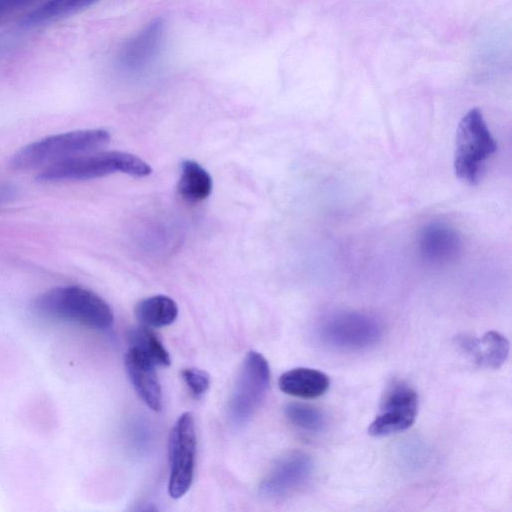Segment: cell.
Instances as JSON below:
<instances>
[{"label":"cell","mask_w":512,"mask_h":512,"mask_svg":"<svg viewBox=\"0 0 512 512\" xmlns=\"http://www.w3.org/2000/svg\"><path fill=\"white\" fill-rule=\"evenodd\" d=\"M34 308L44 316L98 330L108 329L114 321L110 306L94 292L79 286L46 291L35 300Z\"/></svg>","instance_id":"cell-1"},{"label":"cell","mask_w":512,"mask_h":512,"mask_svg":"<svg viewBox=\"0 0 512 512\" xmlns=\"http://www.w3.org/2000/svg\"><path fill=\"white\" fill-rule=\"evenodd\" d=\"M151 167L141 158L122 151H106L77 155L48 166L38 174L43 182L89 180L115 172L134 177H145Z\"/></svg>","instance_id":"cell-2"},{"label":"cell","mask_w":512,"mask_h":512,"mask_svg":"<svg viewBox=\"0 0 512 512\" xmlns=\"http://www.w3.org/2000/svg\"><path fill=\"white\" fill-rule=\"evenodd\" d=\"M110 135L103 129H86L60 133L30 143L17 151L10 160L15 170H29L91 153L105 146Z\"/></svg>","instance_id":"cell-3"},{"label":"cell","mask_w":512,"mask_h":512,"mask_svg":"<svg viewBox=\"0 0 512 512\" xmlns=\"http://www.w3.org/2000/svg\"><path fill=\"white\" fill-rule=\"evenodd\" d=\"M496 150L497 143L482 112L470 109L456 131L453 166L457 177L469 184L477 183L483 167Z\"/></svg>","instance_id":"cell-4"},{"label":"cell","mask_w":512,"mask_h":512,"mask_svg":"<svg viewBox=\"0 0 512 512\" xmlns=\"http://www.w3.org/2000/svg\"><path fill=\"white\" fill-rule=\"evenodd\" d=\"M325 346L344 352H357L375 346L383 336V325L375 316L342 311L324 318L317 329Z\"/></svg>","instance_id":"cell-5"},{"label":"cell","mask_w":512,"mask_h":512,"mask_svg":"<svg viewBox=\"0 0 512 512\" xmlns=\"http://www.w3.org/2000/svg\"><path fill=\"white\" fill-rule=\"evenodd\" d=\"M270 382L267 360L256 351H250L239 370L229 401V417L235 426L245 424L262 402Z\"/></svg>","instance_id":"cell-6"},{"label":"cell","mask_w":512,"mask_h":512,"mask_svg":"<svg viewBox=\"0 0 512 512\" xmlns=\"http://www.w3.org/2000/svg\"><path fill=\"white\" fill-rule=\"evenodd\" d=\"M196 454V432L193 415L181 414L171 429L168 441L170 475L168 492L181 498L191 487Z\"/></svg>","instance_id":"cell-7"},{"label":"cell","mask_w":512,"mask_h":512,"mask_svg":"<svg viewBox=\"0 0 512 512\" xmlns=\"http://www.w3.org/2000/svg\"><path fill=\"white\" fill-rule=\"evenodd\" d=\"M418 407V394L411 386L403 382L393 383L385 392L368 433L384 437L407 430L416 420Z\"/></svg>","instance_id":"cell-8"},{"label":"cell","mask_w":512,"mask_h":512,"mask_svg":"<svg viewBox=\"0 0 512 512\" xmlns=\"http://www.w3.org/2000/svg\"><path fill=\"white\" fill-rule=\"evenodd\" d=\"M314 463L304 452H291L281 457L260 483L261 496L280 499L306 485L312 476Z\"/></svg>","instance_id":"cell-9"},{"label":"cell","mask_w":512,"mask_h":512,"mask_svg":"<svg viewBox=\"0 0 512 512\" xmlns=\"http://www.w3.org/2000/svg\"><path fill=\"white\" fill-rule=\"evenodd\" d=\"M461 248L460 236L446 223H429L419 233V254L427 264L435 266L449 264L459 256Z\"/></svg>","instance_id":"cell-10"},{"label":"cell","mask_w":512,"mask_h":512,"mask_svg":"<svg viewBox=\"0 0 512 512\" xmlns=\"http://www.w3.org/2000/svg\"><path fill=\"white\" fill-rule=\"evenodd\" d=\"M164 27L163 19L155 18L126 42L119 54L120 66L128 71L145 68L161 46Z\"/></svg>","instance_id":"cell-11"},{"label":"cell","mask_w":512,"mask_h":512,"mask_svg":"<svg viewBox=\"0 0 512 512\" xmlns=\"http://www.w3.org/2000/svg\"><path fill=\"white\" fill-rule=\"evenodd\" d=\"M128 377L142 401L153 411L162 408V391L156 365L133 349L124 358Z\"/></svg>","instance_id":"cell-12"},{"label":"cell","mask_w":512,"mask_h":512,"mask_svg":"<svg viewBox=\"0 0 512 512\" xmlns=\"http://www.w3.org/2000/svg\"><path fill=\"white\" fill-rule=\"evenodd\" d=\"M278 384L280 390L285 394L303 399H313L327 392L330 379L320 370L299 367L283 373Z\"/></svg>","instance_id":"cell-13"},{"label":"cell","mask_w":512,"mask_h":512,"mask_svg":"<svg viewBox=\"0 0 512 512\" xmlns=\"http://www.w3.org/2000/svg\"><path fill=\"white\" fill-rule=\"evenodd\" d=\"M212 187L210 174L200 164L193 160L182 162L177 188L183 199L191 203L200 202L211 194Z\"/></svg>","instance_id":"cell-14"},{"label":"cell","mask_w":512,"mask_h":512,"mask_svg":"<svg viewBox=\"0 0 512 512\" xmlns=\"http://www.w3.org/2000/svg\"><path fill=\"white\" fill-rule=\"evenodd\" d=\"M137 320L149 328L172 324L178 315L176 302L165 295H155L141 300L135 308Z\"/></svg>","instance_id":"cell-15"},{"label":"cell","mask_w":512,"mask_h":512,"mask_svg":"<svg viewBox=\"0 0 512 512\" xmlns=\"http://www.w3.org/2000/svg\"><path fill=\"white\" fill-rule=\"evenodd\" d=\"M98 0H49L26 15L21 25L37 27L79 12Z\"/></svg>","instance_id":"cell-16"},{"label":"cell","mask_w":512,"mask_h":512,"mask_svg":"<svg viewBox=\"0 0 512 512\" xmlns=\"http://www.w3.org/2000/svg\"><path fill=\"white\" fill-rule=\"evenodd\" d=\"M127 338L130 349L137 351L156 366L170 365L169 353L149 327H133L129 330Z\"/></svg>","instance_id":"cell-17"},{"label":"cell","mask_w":512,"mask_h":512,"mask_svg":"<svg viewBox=\"0 0 512 512\" xmlns=\"http://www.w3.org/2000/svg\"><path fill=\"white\" fill-rule=\"evenodd\" d=\"M508 353L509 342L506 337L496 331H489L481 340L477 339L474 358L480 364L495 369L502 366Z\"/></svg>","instance_id":"cell-18"},{"label":"cell","mask_w":512,"mask_h":512,"mask_svg":"<svg viewBox=\"0 0 512 512\" xmlns=\"http://www.w3.org/2000/svg\"><path fill=\"white\" fill-rule=\"evenodd\" d=\"M285 415L293 426L308 433H319L327 424L321 410L304 403H289L285 407Z\"/></svg>","instance_id":"cell-19"},{"label":"cell","mask_w":512,"mask_h":512,"mask_svg":"<svg viewBox=\"0 0 512 512\" xmlns=\"http://www.w3.org/2000/svg\"><path fill=\"white\" fill-rule=\"evenodd\" d=\"M182 378L190 392L195 397L203 396L209 389V375L198 368H186L182 370Z\"/></svg>","instance_id":"cell-20"},{"label":"cell","mask_w":512,"mask_h":512,"mask_svg":"<svg viewBox=\"0 0 512 512\" xmlns=\"http://www.w3.org/2000/svg\"><path fill=\"white\" fill-rule=\"evenodd\" d=\"M39 0H0V19Z\"/></svg>","instance_id":"cell-21"},{"label":"cell","mask_w":512,"mask_h":512,"mask_svg":"<svg viewBox=\"0 0 512 512\" xmlns=\"http://www.w3.org/2000/svg\"><path fill=\"white\" fill-rule=\"evenodd\" d=\"M15 197V189L10 185H0V205L10 202Z\"/></svg>","instance_id":"cell-22"}]
</instances>
